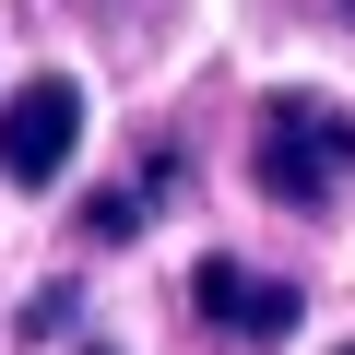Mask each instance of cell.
Instances as JSON below:
<instances>
[{
    "mask_svg": "<svg viewBox=\"0 0 355 355\" xmlns=\"http://www.w3.org/2000/svg\"><path fill=\"white\" fill-rule=\"evenodd\" d=\"M249 178L284 202V214H320L355 190V119L331 95H272L261 107V142H249Z\"/></svg>",
    "mask_w": 355,
    "mask_h": 355,
    "instance_id": "cell-1",
    "label": "cell"
},
{
    "mask_svg": "<svg viewBox=\"0 0 355 355\" xmlns=\"http://www.w3.org/2000/svg\"><path fill=\"white\" fill-rule=\"evenodd\" d=\"M83 154V83H24L12 107H0V178H12V190H48V178Z\"/></svg>",
    "mask_w": 355,
    "mask_h": 355,
    "instance_id": "cell-2",
    "label": "cell"
},
{
    "mask_svg": "<svg viewBox=\"0 0 355 355\" xmlns=\"http://www.w3.org/2000/svg\"><path fill=\"white\" fill-rule=\"evenodd\" d=\"M190 296H202V320H214V331H237V343H284V331H296V308H308L296 284H272V272H249V261H202V272H190Z\"/></svg>",
    "mask_w": 355,
    "mask_h": 355,
    "instance_id": "cell-3",
    "label": "cell"
},
{
    "mask_svg": "<svg viewBox=\"0 0 355 355\" xmlns=\"http://www.w3.org/2000/svg\"><path fill=\"white\" fill-rule=\"evenodd\" d=\"M166 178H178V154H154V166L130 178V190H107L83 225H95V237H142V225H154V202H166Z\"/></svg>",
    "mask_w": 355,
    "mask_h": 355,
    "instance_id": "cell-4",
    "label": "cell"
},
{
    "mask_svg": "<svg viewBox=\"0 0 355 355\" xmlns=\"http://www.w3.org/2000/svg\"><path fill=\"white\" fill-rule=\"evenodd\" d=\"M331 355H355V343H331Z\"/></svg>",
    "mask_w": 355,
    "mask_h": 355,
    "instance_id": "cell-5",
    "label": "cell"
},
{
    "mask_svg": "<svg viewBox=\"0 0 355 355\" xmlns=\"http://www.w3.org/2000/svg\"><path fill=\"white\" fill-rule=\"evenodd\" d=\"M343 12H355V0H343Z\"/></svg>",
    "mask_w": 355,
    "mask_h": 355,
    "instance_id": "cell-6",
    "label": "cell"
}]
</instances>
